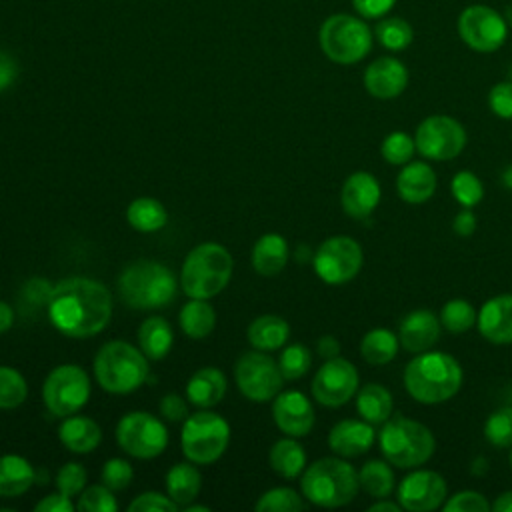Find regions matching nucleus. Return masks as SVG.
I'll return each instance as SVG.
<instances>
[{
	"label": "nucleus",
	"instance_id": "f257e3e1",
	"mask_svg": "<svg viewBox=\"0 0 512 512\" xmlns=\"http://www.w3.org/2000/svg\"><path fill=\"white\" fill-rule=\"evenodd\" d=\"M48 316L64 336L86 338L104 330L112 316L110 290L92 278H66L48 292Z\"/></svg>",
	"mask_w": 512,
	"mask_h": 512
},
{
	"label": "nucleus",
	"instance_id": "f03ea898",
	"mask_svg": "<svg viewBox=\"0 0 512 512\" xmlns=\"http://www.w3.org/2000/svg\"><path fill=\"white\" fill-rule=\"evenodd\" d=\"M404 386L420 404H440L462 386L458 360L444 352H420L404 368Z\"/></svg>",
	"mask_w": 512,
	"mask_h": 512
},
{
	"label": "nucleus",
	"instance_id": "7ed1b4c3",
	"mask_svg": "<svg viewBox=\"0 0 512 512\" xmlns=\"http://www.w3.org/2000/svg\"><path fill=\"white\" fill-rule=\"evenodd\" d=\"M176 278L170 268L154 260H136L118 276V292L126 306L152 310L176 298Z\"/></svg>",
	"mask_w": 512,
	"mask_h": 512
},
{
	"label": "nucleus",
	"instance_id": "20e7f679",
	"mask_svg": "<svg viewBox=\"0 0 512 512\" xmlns=\"http://www.w3.org/2000/svg\"><path fill=\"white\" fill-rule=\"evenodd\" d=\"M232 256L216 242H204L192 248L182 264L180 284L190 298H212L220 294L232 276Z\"/></svg>",
	"mask_w": 512,
	"mask_h": 512
},
{
	"label": "nucleus",
	"instance_id": "39448f33",
	"mask_svg": "<svg viewBox=\"0 0 512 512\" xmlns=\"http://www.w3.org/2000/svg\"><path fill=\"white\" fill-rule=\"evenodd\" d=\"M302 494L308 502L324 508L344 506L358 494V472L342 458H320L312 462L302 480Z\"/></svg>",
	"mask_w": 512,
	"mask_h": 512
},
{
	"label": "nucleus",
	"instance_id": "423d86ee",
	"mask_svg": "<svg viewBox=\"0 0 512 512\" xmlns=\"http://www.w3.org/2000/svg\"><path fill=\"white\" fill-rule=\"evenodd\" d=\"M94 376L106 392L128 394L148 378V356L130 342H106L94 358Z\"/></svg>",
	"mask_w": 512,
	"mask_h": 512
},
{
	"label": "nucleus",
	"instance_id": "0eeeda50",
	"mask_svg": "<svg viewBox=\"0 0 512 512\" xmlns=\"http://www.w3.org/2000/svg\"><path fill=\"white\" fill-rule=\"evenodd\" d=\"M378 442L384 458L398 468L424 464L436 448V440L424 424L400 414L384 422L378 432Z\"/></svg>",
	"mask_w": 512,
	"mask_h": 512
},
{
	"label": "nucleus",
	"instance_id": "6e6552de",
	"mask_svg": "<svg viewBox=\"0 0 512 512\" xmlns=\"http://www.w3.org/2000/svg\"><path fill=\"white\" fill-rule=\"evenodd\" d=\"M320 48L336 64L360 62L372 50L368 24L350 14H334L320 26Z\"/></svg>",
	"mask_w": 512,
	"mask_h": 512
},
{
	"label": "nucleus",
	"instance_id": "1a4fd4ad",
	"mask_svg": "<svg viewBox=\"0 0 512 512\" xmlns=\"http://www.w3.org/2000/svg\"><path fill=\"white\" fill-rule=\"evenodd\" d=\"M182 452L194 464L218 460L230 442V424L214 412H196L184 420Z\"/></svg>",
	"mask_w": 512,
	"mask_h": 512
},
{
	"label": "nucleus",
	"instance_id": "9d476101",
	"mask_svg": "<svg viewBox=\"0 0 512 512\" xmlns=\"http://www.w3.org/2000/svg\"><path fill=\"white\" fill-rule=\"evenodd\" d=\"M42 398L50 414L66 418L90 398V378L78 364H60L44 380Z\"/></svg>",
	"mask_w": 512,
	"mask_h": 512
},
{
	"label": "nucleus",
	"instance_id": "9b49d317",
	"mask_svg": "<svg viewBox=\"0 0 512 512\" xmlns=\"http://www.w3.org/2000/svg\"><path fill=\"white\" fill-rule=\"evenodd\" d=\"M118 446L134 458H156L168 444L166 426L148 412H128L116 424Z\"/></svg>",
	"mask_w": 512,
	"mask_h": 512
},
{
	"label": "nucleus",
	"instance_id": "f8f14e48",
	"mask_svg": "<svg viewBox=\"0 0 512 512\" xmlns=\"http://www.w3.org/2000/svg\"><path fill=\"white\" fill-rule=\"evenodd\" d=\"M234 378L240 392L252 402H268L282 388V372L278 362L264 354V350L246 352L238 358Z\"/></svg>",
	"mask_w": 512,
	"mask_h": 512
},
{
	"label": "nucleus",
	"instance_id": "ddd939ff",
	"mask_svg": "<svg viewBox=\"0 0 512 512\" xmlns=\"http://www.w3.org/2000/svg\"><path fill=\"white\" fill-rule=\"evenodd\" d=\"M312 262L320 280L326 284H344L360 272L362 248L350 236H330L318 246Z\"/></svg>",
	"mask_w": 512,
	"mask_h": 512
},
{
	"label": "nucleus",
	"instance_id": "4468645a",
	"mask_svg": "<svg viewBox=\"0 0 512 512\" xmlns=\"http://www.w3.org/2000/svg\"><path fill=\"white\" fill-rule=\"evenodd\" d=\"M416 150L428 160L456 158L466 146L464 126L450 116L434 114L424 118L416 128Z\"/></svg>",
	"mask_w": 512,
	"mask_h": 512
},
{
	"label": "nucleus",
	"instance_id": "2eb2a0df",
	"mask_svg": "<svg viewBox=\"0 0 512 512\" xmlns=\"http://www.w3.org/2000/svg\"><path fill=\"white\" fill-rule=\"evenodd\" d=\"M458 34L476 52H496L508 36V22L494 8L472 4L458 16Z\"/></svg>",
	"mask_w": 512,
	"mask_h": 512
},
{
	"label": "nucleus",
	"instance_id": "dca6fc26",
	"mask_svg": "<svg viewBox=\"0 0 512 512\" xmlns=\"http://www.w3.org/2000/svg\"><path fill=\"white\" fill-rule=\"evenodd\" d=\"M358 390L356 366L340 356L328 358L312 380V396L322 406H344Z\"/></svg>",
	"mask_w": 512,
	"mask_h": 512
},
{
	"label": "nucleus",
	"instance_id": "f3484780",
	"mask_svg": "<svg viewBox=\"0 0 512 512\" xmlns=\"http://www.w3.org/2000/svg\"><path fill=\"white\" fill-rule=\"evenodd\" d=\"M398 504L410 512H428L446 498V482L434 470H416L398 486Z\"/></svg>",
	"mask_w": 512,
	"mask_h": 512
},
{
	"label": "nucleus",
	"instance_id": "a211bd4d",
	"mask_svg": "<svg viewBox=\"0 0 512 512\" xmlns=\"http://www.w3.org/2000/svg\"><path fill=\"white\" fill-rule=\"evenodd\" d=\"M272 418L284 434L300 438L306 436L314 426V408L302 392L286 390L274 396Z\"/></svg>",
	"mask_w": 512,
	"mask_h": 512
},
{
	"label": "nucleus",
	"instance_id": "6ab92c4d",
	"mask_svg": "<svg viewBox=\"0 0 512 512\" xmlns=\"http://www.w3.org/2000/svg\"><path fill=\"white\" fill-rule=\"evenodd\" d=\"M408 84L406 66L394 56L376 58L364 70V88L378 100H392L404 92Z\"/></svg>",
	"mask_w": 512,
	"mask_h": 512
},
{
	"label": "nucleus",
	"instance_id": "aec40b11",
	"mask_svg": "<svg viewBox=\"0 0 512 512\" xmlns=\"http://www.w3.org/2000/svg\"><path fill=\"white\" fill-rule=\"evenodd\" d=\"M340 202L348 216L358 218V220L368 218L380 202L378 180L370 172H364V170L350 174L342 184Z\"/></svg>",
	"mask_w": 512,
	"mask_h": 512
},
{
	"label": "nucleus",
	"instance_id": "412c9836",
	"mask_svg": "<svg viewBox=\"0 0 512 512\" xmlns=\"http://www.w3.org/2000/svg\"><path fill=\"white\" fill-rule=\"evenodd\" d=\"M440 338V318L430 310L406 314L398 326V340L406 352L420 354L430 350Z\"/></svg>",
	"mask_w": 512,
	"mask_h": 512
},
{
	"label": "nucleus",
	"instance_id": "4be33fe9",
	"mask_svg": "<svg viewBox=\"0 0 512 512\" xmlns=\"http://www.w3.org/2000/svg\"><path fill=\"white\" fill-rule=\"evenodd\" d=\"M480 334L492 344H512V294L486 300L476 316Z\"/></svg>",
	"mask_w": 512,
	"mask_h": 512
},
{
	"label": "nucleus",
	"instance_id": "5701e85b",
	"mask_svg": "<svg viewBox=\"0 0 512 512\" xmlns=\"http://www.w3.org/2000/svg\"><path fill=\"white\" fill-rule=\"evenodd\" d=\"M374 438H376V432L370 422H366L364 418L362 420L346 418L332 426L328 434V446L338 456L354 458L370 450V446L374 444Z\"/></svg>",
	"mask_w": 512,
	"mask_h": 512
},
{
	"label": "nucleus",
	"instance_id": "b1692460",
	"mask_svg": "<svg viewBox=\"0 0 512 512\" xmlns=\"http://www.w3.org/2000/svg\"><path fill=\"white\" fill-rule=\"evenodd\" d=\"M398 196L410 204H422L436 190V174L426 162H408L396 178Z\"/></svg>",
	"mask_w": 512,
	"mask_h": 512
},
{
	"label": "nucleus",
	"instance_id": "393cba45",
	"mask_svg": "<svg viewBox=\"0 0 512 512\" xmlns=\"http://www.w3.org/2000/svg\"><path fill=\"white\" fill-rule=\"evenodd\" d=\"M226 394V376L214 366L196 370L186 384V398L198 408L216 406Z\"/></svg>",
	"mask_w": 512,
	"mask_h": 512
},
{
	"label": "nucleus",
	"instance_id": "a878e982",
	"mask_svg": "<svg viewBox=\"0 0 512 512\" xmlns=\"http://www.w3.org/2000/svg\"><path fill=\"white\" fill-rule=\"evenodd\" d=\"M60 442L76 454H88L98 448L102 440L100 426L88 416H66L58 428Z\"/></svg>",
	"mask_w": 512,
	"mask_h": 512
},
{
	"label": "nucleus",
	"instance_id": "bb28decb",
	"mask_svg": "<svg viewBox=\"0 0 512 512\" xmlns=\"http://www.w3.org/2000/svg\"><path fill=\"white\" fill-rule=\"evenodd\" d=\"M36 472L32 464L18 454L0 456V496L16 498L34 484Z\"/></svg>",
	"mask_w": 512,
	"mask_h": 512
},
{
	"label": "nucleus",
	"instance_id": "cd10ccee",
	"mask_svg": "<svg viewBox=\"0 0 512 512\" xmlns=\"http://www.w3.org/2000/svg\"><path fill=\"white\" fill-rule=\"evenodd\" d=\"M288 262V244L280 234H264L252 248V266L262 276H276Z\"/></svg>",
	"mask_w": 512,
	"mask_h": 512
},
{
	"label": "nucleus",
	"instance_id": "c85d7f7f",
	"mask_svg": "<svg viewBox=\"0 0 512 512\" xmlns=\"http://www.w3.org/2000/svg\"><path fill=\"white\" fill-rule=\"evenodd\" d=\"M288 334V322L276 314L254 318L246 330V338L256 350H278L288 340Z\"/></svg>",
	"mask_w": 512,
	"mask_h": 512
},
{
	"label": "nucleus",
	"instance_id": "c756f323",
	"mask_svg": "<svg viewBox=\"0 0 512 512\" xmlns=\"http://www.w3.org/2000/svg\"><path fill=\"white\" fill-rule=\"evenodd\" d=\"M202 488V476L200 470L194 464L178 462L166 472V490L168 496L184 508L192 500H196L198 492Z\"/></svg>",
	"mask_w": 512,
	"mask_h": 512
},
{
	"label": "nucleus",
	"instance_id": "7c9ffc66",
	"mask_svg": "<svg viewBox=\"0 0 512 512\" xmlns=\"http://www.w3.org/2000/svg\"><path fill=\"white\" fill-rule=\"evenodd\" d=\"M174 342V334H172V326L168 324V320H164L162 316H150L140 324L138 330V344L140 350L150 358V360H160L164 358Z\"/></svg>",
	"mask_w": 512,
	"mask_h": 512
},
{
	"label": "nucleus",
	"instance_id": "2f4dec72",
	"mask_svg": "<svg viewBox=\"0 0 512 512\" xmlns=\"http://www.w3.org/2000/svg\"><path fill=\"white\" fill-rule=\"evenodd\" d=\"M358 414L370 424H384L392 414V394L376 384H364L356 396Z\"/></svg>",
	"mask_w": 512,
	"mask_h": 512
},
{
	"label": "nucleus",
	"instance_id": "473e14b6",
	"mask_svg": "<svg viewBox=\"0 0 512 512\" xmlns=\"http://www.w3.org/2000/svg\"><path fill=\"white\" fill-rule=\"evenodd\" d=\"M178 320L186 336L194 340L206 338L216 326V310L204 298H192L180 308Z\"/></svg>",
	"mask_w": 512,
	"mask_h": 512
},
{
	"label": "nucleus",
	"instance_id": "72a5a7b5",
	"mask_svg": "<svg viewBox=\"0 0 512 512\" xmlns=\"http://www.w3.org/2000/svg\"><path fill=\"white\" fill-rule=\"evenodd\" d=\"M126 218L128 224L138 232H156L168 222V212L160 200L142 196L128 204Z\"/></svg>",
	"mask_w": 512,
	"mask_h": 512
},
{
	"label": "nucleus",
	"instance_id": "f704fd0d",
	"mask_svg": "<svg viewBox=\"0 0 512 512\" xmlns=\"http://www.w3.org/2000/svg\"><path fill=\"white\" fill-rule=\"evenodd\" d=\"M398 346H400L398 334H394L388 328H374L364 334L360 342V354L368 364L382 366L396 356Z\"/></svg>",
	"mask_w": 512,
	"mask_h": 512
},
{
	"label": "nucleus",
	"instance_id": "c9c22d12",
	"mask_svg": "<svg viewBox=\"0 0 512 512\" xmlns=\"http://www.w3.org/2000/svg\"><path fill=\"white\" fill-rule=\"evenodd\" d=\"M304 464H306V452L296 440L282 438L272 444L270 466L280 476L296 478L304 470Z\"/></svg>",
	"mask_w": 512,
	"mask_h": 512
},
{
	"label": "nucleus",
	"instance_id": "e433bc0d",
	"mask_svg": "<svg viewBox=\"0 0 512 512\" xmlns=\"http://www.w3.org/2000/svg\"><path fill=\"white\" fill-rule=\"evenodd\" d=\"M360 488L370 494L372 498H386L394 488V474L392 468L382 460L366 462L358 472Z\"/></svg>",
	"mask_w": 512,
	"mask_h": 512
},
{
	"label": "nucleus",
	"instance_id": "4c0bfd02",
	"mask_svg": "<svg viewBox=\"0 0 512 512\" xmlns=\"http://www.w3.org/2000/svg\"><path fill=\"white\" fill-rule=\"evenodd\" d=\"M476 310L474 306L464 300V298H454L448 300L442 310H440V324L452 332V334H462L470 330L476 324Z\"/></svg>",
	"mask_w": 512,
	"mask_h": 512
},
{
	"label": "nucleus",
	"instance_id": "58836bf2",
	"mask_svg": "<svg viewBox=\"0 0 512 512\" xmlns=\"http://www.w3.org/2000/svg\"><path fill=\"white\" fill-rule=\"evenodd\" d=\"M376 38L384 48L400 52L412 44L414 30L404 18H386L376 24Z\"/></svg>",
	"mask_w": 512,
	"mask_h": 512
},
{
	"label": "nucleus",
	"instance_id": "ea45409f",
	"mask_svg": "<svg viewBox=\"0 0 512 512\" xmlns=\"http://www.w3.org/2000/svg\"><path fill=\"white\" fill-rule=\"evenodd\" d=\"M28 396L26 378L10 366H0V408H18Z\"/></svg>",
	"mask_w": 512,
	"mask_h": 512
},
{
	"label": "nucleus",
	"instance_id": "a19ab883",
	"mask_svg": "<svg viewBox=\"0 0 512 512\" xmlns=\"http://www.w3.org/2000/svg\"><path fill=\"white\" fill-rule=\"evenodd\" d=\"M254 508L258 512H296V510H304L306 508V502L302 500V496L292 490V488H272L268 492H264Z\"/></svg>",
	"mask_w": 512,
	"mask_h": 512
},
{
	"label": "nucleus",
	"instance_id": "79ce46f5",
	"mask_svg": "<svg viewBox=\"0 0 512 512\" xmlns=\"http://www.w3.org/2000/svg\"><path fill=\"white\" fill-rule=\"evenodd\" d=\"M484 436L492 446H512V406H502L488 416L484 424Z\"/></svg>",
	"mask_w": 512,
	"mask_h": 512
},
{
	"label": "nucleus",
	"instance_id": "37998d69",
	"mask_svg": "<svg viewBox=\"0 0 512 512\" xmlns=\"http://www.w3.org/2000/svg\"><path fill=\"white\" fill-rule=\"evenodd\" d=\"M310 364H312V354L304 344L286 346L278 358V368L284 380L302 378L308 372Z\"/></svg>",
	"mask_w": 512,
	"mask_h": 512
},
{
	"label": "nucleus",
	"instance_id": "c03bdc74",
	"mask_svg": "<svg viewBox=\"0 0 512 512\" xmlns=\"http://www.w3.org/2000/svg\"><path fill=\"white\" fill-rule=\"evenodd\" d=\"M450 188H452V194H454L456 202L462 208H474L484 196V186H482L480 178L470 170H460L452 178Z\"/></svg>",
	"mask_w": 512,
	"mask_h": 512
},
{
	"label": "nucleus",
	"instance_id": "a18cd8bd",
	"mask_svg": "<svg viewBox=\"0 0 512 512\" xmlns=\"http://www.w3.org/2000/svg\"><path fill=\"white\" fill-rule=\"evenodd\" d=\"M380 152L390 164H408L416 152V142L406 132H390L380 146Z\"/></svg>",
	"mask_w": 512,
	"mask_h": 512
},
{
	"label": "nucleus",
	"instance_id": "49530a36",
	"mask_svg": "<svg viewBox=\"0 0 512 512\" xmlns=\"http://www.w3.org/2000/svg\"><path fill=\"white\" fill-rule=\"evenodd\" d=\"M116 508H118V502L112 490L104 484H92L84 488L76 504V510L80 512H114Z\"/></svg>",
	"mask_w": 512,
	"mask_h": 512
},
{
	"label": "nucleus",
	"instance_id": "de8ad7c7",
	"mask_svg": "<svg viewBox=\"0 0 512 512\" xmlns=\"http://www.w3.org/2000/svg\"><path fill=\"white\" fill-rule=\"evenodd\" d=\"M56 488L66 496H78L86 488V468L78 462H66L56 472Z\"/></svg>",
	"mask_w": 512,
	"mask_h": 512
},
{
	"label": "nucleus",
	"instance_id": "09e8293b",
	"mask_svg": "<svg viewBox=\"0 0 512 512\" xmlns=\"http://www.w3.org/2000/svg\"><path fill=\"white\" fill-rule=\"evenodd\" d=\"M132 476H134L132 464L124 458L106 460L102 466V472H100L102 484L108 486L110 490H124L132 482Z\"/></svg>",
	"mask_w": 512,
	"mask_h": 512
},
{
	"label": "nucleus",
	"instance_id": "8fccbe9b",
	"mask_svg": "<svg viewBox=\"0 0 512 512\" xmlns=\"http://www.w3.org/2000/svg\"><path fill=\"white\" fill-rule=\"evenodd\" d=\"M178 508L180 506L168 494L144 492L130 502L128 512H176Z\"/></svg>",
	"mask_w": 512,
	"mask_h": 512
},
{
	"label": "nucleus",
	"instance_id": "3c124183",
	"mask_svg": "<svg viewBox=\"0 0 512 512\" xmlns=\"http://www.w3.org/2000/svg\"><path fill=\"white\" fill-rule=\"evenodd\" d=\"M492 506L488 504L486 496L474 490H464V492H456L446 504L444 510L446 512H488Z\"/></svg>",
	"mask_w": 512,
	"mask_h": 512
},
{
	"label": "nucleus",
	"instance_id": "603ef678",
	"mask_svg": "<svg viewBox=\"0 0 512 512\" xmlns=\"http://www.w3.org/2000/svg\"><path fill=\"white\" fill-rule=\"evenodd\" d=\"M488 106L496 116L504 120H512V80L494 84L490 88Z\"/></svg>",
	"mask_w": 512,
	"mask_h": 512
},
{
	"label": "nucleus",
	"instance_id": "864d4df0",
	"mask_svg": "<svg viewBox=\"0 0 512 512\" xmlns=\"http://www.w3.org/2000/svg\"><path fill=\"white\" fill-rule=\"evenodd\" d=\"M160 414L170 422H180L188 418V406L180 394H166L160 400Z\"/></svg>",
	"mask_w": 512,
	"mask_h": 512
},
{
	"label": "nucleus",
	"instance_id": "5fc2aeb1",
	"mask_svg": "<svg viewBox=\"0 0 512 512\" xmlns=\"http://www.w3.org/2000/svg\"><path fill=\"white\" fill-rule=\"evenodd\" d=\"M352 4L364 18H380L392 10L396 0H352Z\"/></svg>",
	"mask_w": 512,
	"mask_h": 512
},
{
	"label": "nucleus",
	"instance_id": "6e6d98bb",
	"mask_svg": "<svg viewBox=\"0 0 512 512\" xmlns=\"http://www.w3.org/2000/svg\"><path fill=\"white\" fill-rule=\"evenodd\" d=\"M76 506L72 504V498L62 494V492H54V494H48L46 498H42L34 510L36 512H72Z\"/></svg>",
	"mask_w": 512,
	"mask_h": 512
},
{
	"label": "nucleus",
	"instance_id": "4d7b16f0",
	"mask_svg": "<svg viewBox=\"0 0 512 512\" xmlns=\"http://www.w3.org/2000/svg\"><path fill=\"white\" fill-rule=\"evenodd\" d=\"M16 76H18L16 60L8 52L0 50V90H6L8 86H12Z\"/></svg>",
	"mask_w": 512,
	"mask_h": 512
},
{
	"label": "nucleus",
	"instance_id": "13d9d810",
	"mask_svg": "<svg viewBox=\"0 0 512 512\" xmlns=\"http://www.w3.org/2000/svg\"><path fill=\"white\" fill-rule=\"evenodd\" d=\"M452 228L458 236H470L476 230V216L470 208H462L452 222Z\"/></svg>",
	"mask_w": 512,
	"mask_h": 512
},
{
	"label": "nucleus",
	"instance_id": "bf43d9fd",
	"mask_svg": "<svg viewBox=\"0 0 512 512\" xmlns=\"http://www.w3.org/2000/svg\"><path fill=\"white\" fill-rule=\"evenodd\" d=\"M316 350H318V354H320L322 358H326V360H328V358L338 356V352H340V342H338L334 336L326 334V336H322V338L318 340Z\"/></svg>",
	"mask_w": 512,
	"mask_h": 512
},
{
	"label": "nucleus",
	"instance_id": "052dcab7",
	"mask_svg": "<svg viewBox=\"0 0 512 512\" xmlns=\"http://www.w3.org/2000/svg\"><path fill=\"white\" fill-rule=\"evenodd\" d=\"M12 324H14V310L4 300H0V334L6 332Z\"/></svg>",
	"mask_w": 512,
	"mask_h": 512
},
{
	"label": "nucleus",
	"instance_id": "680f3d73",
	"mask_svg": "<svg viewBox=\"0 0 512 512\" xmlns=\"http://www.w3.org/2000/svg\"><path fill=\"white\" fill-rule=\"evenodd\" d=\"M492 510H496V512H512V490L502 492V494L494 500Z\"/></svg>",
	"mask_w": 512,
	"mask_h": 512
},
{
	"label": "nucleus",
	"instance_id": "e2e57ef3",
	"mask_svg": "<svg viewBox=\"0 0 512 512\" xmlns=\"http://www.w3.org/2000/svg\"><path fill=\"white\" fill-rule=\"evenodd\" d=\"M400 504H396V502H388L386 498H380V502H376V504H372V506H368V510L370 512H384V510H388V512H400Z\"/></svg>",
	"mask_w": 512,
	"mask_h": 512
},
{
	"label": "nucleus",
	"instance_id": "0e129e2a",
	"mask_svg": "<svg viewBox=\"0 0 512 512\" xmlns=\"http://www.w3.org/2000/svg\"><path fill=\"white\" fill-rule=\"evenodd\" d=\"M502 182H504V186H506V188H510V190H512V166L504 170V174H502Z\"/></svg>",
	"mask_w": 512,
	"mask_h": 512
},
{
	"label": "nucleus",
	"instance_id": "69168bd1",
	"mask_svg": "<svg viewBox=\"0 0 512 512\" xmlns=\"http://www.w3.org/2000/svg\"><path fill=\"white\" fill-rule=\"evenodd\" d=\"M184 510H186V512H208L210 508H208V506H200V504H186Z\"/></svg>",
	"mask_w": 512,
	"mask_h": 512
},
{
	"label": "nucleus",
	"instance_id": "338daca9",
	"mask_svg": "<svg viewBox=\"0 0 512 512\" xmlns=\"http://www.w3.org/2000/svg\"><path fill=\"white\" fill-rule=\"evenodd\" d=\"M510 466H512V450H510Z\"/></svg>",
	"mask_w": 512,
	"mask_h": 512
},
{
	"label": "nucleus",
	"instance_id": "774afa93",
	"mask_svg": "<svg viewBox=\"0 0 512 512\" xmlns=\"http://www.w3.org/2000/svg\"><path fill=\"white\" fill-rule=\"evenodd\" d=\"M510 80H512V68H510Z\"/></svg>",
	"mask_w": 512,
	"mask_h": 512
}]
</instances>
